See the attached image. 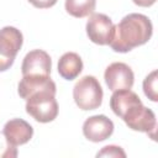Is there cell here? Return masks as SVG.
<instances>
[{
  "label": "cell",
  "instance_id": "cell-15",
  "mask_svg": "<svg viewBox=\"0 0 158 158\" xmlns=\"http://www.w3.org/2000/svg\"><path fill=\"white\" fill-rule=\"evenodd\" d=\"M157 81H158V72L152 70L143 80V93L144 95L153 102L158 101V91H157Z\"/></svg>",
  "mask_w": 158,
  "mask_h": 158
},
{
  "label": "cell",
  "instance_id": "cell-2",
  "mask_svg": "<svg viewBox=\"0 0 158 158\" xmlns=\"http://www.w3.org/2000/svg\"><path fill=\"white\" fill-rule=\"evenodd\" d=\"M102 88L93 75L80 78L73 88V99L77 106L84 111L99 109L102 104Z\"/></svg>",
  "mask_w": 158,
  "mask_h": 158
},
{
  "label": "cell",
  "instance_id": "cell-16",
  "mask_svg": "<svg viewBox=\"0 0 158 158\" xmlns=\"http://www.w3.org/2000/svg\"><path fill=\"white\" fill-rule=\"evenodd\" d=\"M17 148L5 137L4 132H0V158H16Z\"/></svg>",
  "mask_w": 158,
  "mask_h": 158
},
{
  "label": "cell",
  "instance_id": "cell-18",
  "mask_svg": "<svg viewBox=\"0 0 158 158\" xmlns=\"http://www.w3.org/2000/svg\"><path fill=\"white\" fill-rule=\"evenodd\" d=\"M58 0H28L30 4H32L37 9H48L56 5Z\"/></svg>",
  "mask_w": 158,
  "mask_h": 158
},
{
  "label": "cell",
  "instance_id": "cell-17",
  "mask_svg": "<svg viewBox=\"0 0 158 158\" xmlns=\"http://www.w3.org/2000/svg\"><path fill=\"white\" fill-rule=\"evenodd\" d=\"M96 157H126V152L120 147V146H115V144H109L101 148V151H99L96 153Z\"/></svg>",
  "mask_w": 158,
  "mask_h": 158
},
{
  "label": "cell",
  "instance_id": "cell-10",
  "mask_svg": "<svg viewBox=\"0 0 158 158\" xmlns=\"http://www.w3.org/2000/svg\"><path fill=\"white\" fill-rule=\"evenodd\" d=\"M48 90V91H57L56 83L47 75H22V79L19 81L17 93L20 98L27 99L30 95L37 91Z\"/></svg>",
  "mask_w": 158,
  "mask_h": 158
},
{
  "label": "cell",
  "instance_id": "cell-14",
  "mask_svg": "<svg viewBox=\"0 0 158 158\" xmlns=\"http://www.w3.org/2000/svg\"><path fill=\"white\" fill-rule=\"evenodd\" d=\"M96 0H65V11L77 19L86 17L94 14Z\"/></svg>",
  "mask_w": 158,
  "mask_h": 158
},
{
  "label": "cell",
  "instance_id": "cell-6",
  "mask_svg": "<svg viewBox=\"0 0 158 158\" xmlns=\"http://www.w3.org/2000/svg\"><path fill=\"white\" fill-rule=\"evenodd\" d=\"M85 30L89 40L93 43L106 46L110 44L112 40L115 25L112 20L105 14H91L86 21Z\"/></svg>",
  "mask_w": 158,
  "mask_h": 158
},
{
  "label": "cell",
  "instance_id": "cell-8",
  "mask_svg": "<svg viewBox=\"0 0 158 158\" xmlns=\"http://www.w3.org/2000/svg\"><path fill=\"white\" fill-rule=\"evenodd\" d=\"M114 133V122L105 115H94L83 123V135L91 142H102Z\"/></svg>",
  "mask_w": 158,
  "mask_h": 158
},
{
  "label": "cell",
  "instance_id": "cell-3",
  "mask_svg": "<svg viewBox=\"0 0 158 158\" xmlns=\"http://www.w3.org/2000/svg\"><path fill=\"white\" fill-rule=\"evenodd\" d=\"M26 112L41 123L53 121L58 116L56 93L48 90L33 93L26 99Z\"/></svg>",
  "mask_w": 158,
  "mask_h": 158
},
{
  "label": "cell",
  "instance_id": "cell-11",
  "mask_svg": "<svg viewBox=\"0 0 158 158\" xmlns=\"http://www.w3.org/2000/svg\"><path fill=\"white\" fill-rule=\"evenodd\" d=\"M2 132L5 137L9 139V142L16 147L21 144H26L33 136L32 126L22 118L9 120L5 123Z\"/></svg>",
  "mask_w": 158,
  "mask_h": 158
},
{
  "label": "cell",
  "instance_id": "cell-9",
  "mask_svg": "<svg viewBox=\"0 0 158 158\" xmlns=\"http://www.w3.org/2000/svg\"><path fill=\"white\" fill-rule=\"evenodd\" d=\"M52 59L43 49L30 51L21 64L22 75H51Z\"/></svg>",
  "mask_w": 158,
  "mask_h": 158
},
{
  "label": "cell",
  "instance_id": "cell-19",
  "mask_svg": "<svg viewBox=\"0 0 158 158\" xmlns=\"http://www.w3.org/2000/svg\"><path fill=\"white\" fill-rule=\"evenodd\" d=\"M137 6H141V7H149L152 6L157 0H132Z\"/></svg>",
  "mask_w": 158,
  "mask_h": 158
},
{
  "label": "cell",
  "instance_id": "cell-5",
  "mask_svg": "<svg viewBox=\"0 0 158 158\" xmlns=\"http://www.w3.org/2000/svg\"><path fill=\"white\" fill-rule=\"evenodd\" d=\"M121 118L123 120V122L127 125L128 128L138 132H144L149 135L152 139H156L154 138V132L157 127L156 115L151 109L146 107L142 102L130 107Z\"/></svg>",
  "mask_w": 158,
  "mask_h": 158
},
{
  "label": "cell",
  "instance_id": "cell-1",
  "mask_svg": "<svg viewBox=\"0 0 158 158\" xmlns=\"http://www.w3.org/2000/svg\"><path fill=\"white\" fill-rule=\"evenodd\" d=\"M153 33L151 20L143 14H128L115 25L110 47L118 53H126L147 43Z\"/></svg>",
  "mask_w": 158,
  "mask_h": 158
},
{
  "label": "cell",
  "instance_id": "cell-4",
  "mask_svg": "<svg viewBox=\"0 0 158 158\" xmlns=\"http://www.w3.org/2000/svg\"><path fill=\"white\" fill-rule=\"evenodd\" d=\"M22 43L23 36L16 27L5 26L0 30V72L10 69Z\"/></svg>",
  "mask_w": 158,
  "mask_h": 158
},
{
  "label": "cell",
  "instance_id": "cell-12",
  "mask_svg": "<svg viewBox=\"0 0 158 158\" xmlns=\"http://www.w3.org/2000/svg\"><path fill=\"white\" fill-rule=\"evenodd\" d=\"M139 102H142L139 96L131 89L116 90L112 93V95L110 98V107H111L112 112L118 117H122L123 114L130 107H132L133 105L139 104Z\"/></svg>",
  "mask_w": 158,
  "mask_h": 158
},
{
  "label": "cell",
  "instance_id": "cell-7",
  "mask_svg": "<svg viewBox=\"0 0 158 158\" xmlns=\"http://www.w3.org/2000/svg\"><path fill=\"white\" fill-rule=\"evenodd\" d=\"M104 79L111 91L131 89L135 83V74L130 65L122 62L111 63L104 73Z\"/></svg>",
  "mask_w": 158,
  "mask_h": 158
},
{
  "label": "cell",
  "instance_id": "cell-13",
  "mask_svg": "<svg viewBox=\"0 0 158 158\" xmlns=\"http://www.w3.org/2000/svg\"><path fill=\"white\" fill-rule=\"evenodd\" d=\"M83 67V60L75 52H67L58 60V73L65 80H73L79 77Z\"/></svg>",
  "mask_w": 158,
  "mask_h": 158
}]
</instances>
